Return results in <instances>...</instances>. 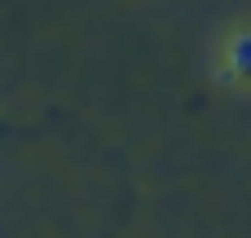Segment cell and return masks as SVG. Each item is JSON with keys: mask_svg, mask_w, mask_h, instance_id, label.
<instances>
[{"mask_svg": "<svg viewBox=\"0 0 251 238\" xmlns=\"http://www.w3.org/2000/svg\"><path fill=\"white\" fill-rule=\"evenodd\" d=\"M229 57H234V71H238V75H251V31L234 40V53H229Z\"/></svg>", "mask_w": 251, "mask_h": 238, "instance_id": "6da1fadb", "label": "cell"}]
</instances>
